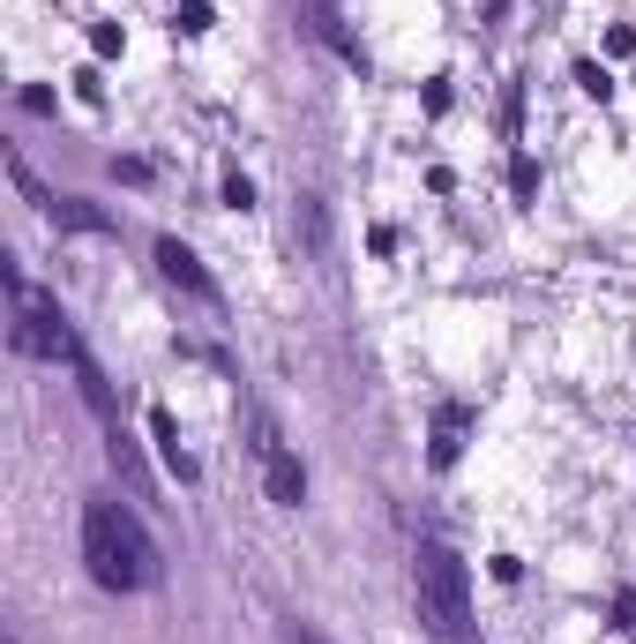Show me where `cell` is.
<instances>
[{
    "label": "cell",
    "instance_id": "6da1fadb",
    "mask_svg": "<svg viewBox=\"0 0 636 644\" xmlns=\"http://www.w3.org/2000/svg\"><path fill=\"white\" fill-rule=\"evenodd\" d=\"M83 562H90V584H105V592H150L158 584V547L121 503L83 510Z\"/></svg>",
    "mask_w": 636,
    "mask_h": 644
},
{
    "label": "cell",
    "instance_id": "7a4b0ae2",
    "mask_svg": "<svg viewBox=\"0 0 636 644\" xmlns=\"http://www.w3.org/2000/svg\"><path fill=\"white\" fill-rule=\"evenodd\" d=\"M412 599H420V622L449 644H479V622H472V570L449 555L442 540L420 547L412 562Z\"/></svg>",
    "mask_w": 636,
    "mask_h": 644
},
{
    "label": "cell",
    "instance_id": "3957f363",
    "mask_svg": "<svg viewBox=\"0 0 636 644\" xmlns=\"http://www.w3.org/2000/svg\"><path fill=\"white\" fill-rule=\"evenodd\" d=\"M8 300H15V330H8L15 352H30V360H75V352H83V337L67 330V315L15 270V262H8Z\"/></svg>",
    "mask_w": 636,
    "mask_h": 644
},
{
    "label": "cell",
    "instance_id": "277c9868",
    "mask_svg": "<svg viewBox=\"0 0 636 644\" xmlns=\"http://www.w3.org/2000/svg\"><path fill=\"white\" fill-rule=\"evenodd\" d=\"M262 480H270V503H277V510H300V503H308V465L285 450V443L262 450Z\"/></svg>",
    "mask_w": 636,
    "mask_h": 644
},
{
    "label": "cell",
    "instance_id": "5b68a950",
    "mask_svg": "<svg viewBox=\"0 0 636 644\" xmlns=\"http://www.w3.org/2000/svg\"><path fill=\"white\" fill-rule=\"evenodd\" d=\"M158 270H165L180 293H195V300H217L210 270H202V262H195V248H180V240H158Z\"/></svg>",
    "mask_w": 636,
    "mask_h": 644
},
{
    "label": "cell",
    "instance_id": "8992f818",
    "mask_svg": "<svg viewBox=\"0 0 636 644\" xmlns=\"http://www.w3.org/2000/svg\"><path fill=\"white\" fill-rule=\"evenodd\" d=\"M67 368H75V383H83V405H90V412H98L105 428H121V405H113V383H105V368H98L90 352H75Z\"/></svg>",
    "mask_w": 636,
    "mask_h": 644
},
{
    "label": "cell",
    "instance_id": "52a82bcc",
    "mask_svg": "<svg viewBox=\"0 0 636 644\" xmlns=\"http://www.w3.org/2000/svg\"><path fill=\"white\" fill-rule=\"evenodd\" d=\"M53 218L75 225V233H113V210H98L90 195H53Z\"/></svg>",
    "mask_w": 636,
    "mask_h": 644
},
{
    "label": "cell",
    "instance_id": "ba28073f",
    "mask_svg": "<svg viewBox=\"0 0 636 644\" xmlns=\"http://www.w3.org/2000/svg\"><path fill=\"white\" fill-rule=\"evenodd\" d=\"M150 435H158V450H165V465H173V480L188 487V480H195V457L180 450V428H173V412H150Z\"/></svg>",
    "mask_w": 636,
    "mask_h": 644
},
{
    "label": "cell",
    "instance_id": "9c48e42d",
    "mask_svg": "<svg viewBox=\"0 0 636 644\" xmlns=\"http://www.w3.org/2000/svg\"><path fill=\"white\" fill-rule=\"evenodd\" d=\"M105 457H113V472H121L127 487H150V472H142V457H135V443H127L121 428H113V435H105Z\"/></svg>",
    "mask_w": 636,
    "mask_h": 644
},
{
    "label": "cell",
    "instance_id": "30bf717a",
    "mask_svg": "<svg viewBox=\"0 0 636 644\" xmlns=\"http://www.w3.org/2000/svg\"><path fill=\"white\" fill-rule=\"evenodd\" d=\"M8 181H15V195H23V202H38V210H53V195H46L38 181H30V165H23L15 150H8Z\"/></svg>",
    "mask_w": 636,
    "mask_h": 644
},
{
    "label": "cell",
    "instance_id": "8fae6325",
    "mask_svg": "<svg viewBox=\"0 0 636 644\" xmlns=\"http://www.w3.org/2000/svg\"><path fill=\"white\" fill-rule=\"evenodd\" d=\"M300 233H308V248H322V210H315V195H300Z\"/></svg>",
    "mask_w": 636,
    "mask_h": 644
},
{
    "label": "cell",
    "instance_id": "7c38bea8",
    "mask_svg": "<svg viewBox=\"0 0 636 644\" xmlns=\"http://www.w3.org/2000/svg\"><path fill=\"white\" fill-rule=\"evenodd\" d=\"M225 202H233V210H254V188H248V173H233V181H225Z\"/></svg>",
    "mask_w": 636,
    "mask_h": 644
},
{
    "label": "cell",
    "instance_id": "4fadbf2b",
    "mask_svg": "<svg viewBox=\"0 0 636 644\" xmlns=\"http://www.w3.org/2000/svg\"><path fill=\"white\" fill-rule=\"evenodd\" d=\"M576 83H584V90H591V98H607V90H614V83H607V67H591V61L576 67Z\"/></svg>",
    "mask_w": 636,
    "mask_h": 644
},
{
    "label": "cell",
    "instance_id": "5bb4252c",
    "mask_svg": "<svg viewBox=\"0 0 636 644\" xmlns=\"http://www.w3.org/2000/svg\"><path fill=\"white\" fill-rule=\"evenodd\" d=\"M113 173H121L127 188H142V181H150V165H142V158H113Z\"/></svg>",
    "mask_w": 636,
    "mask_h": 644
},
{
    "label": "cell",
    "instance_id": "9a60e30c",
    "mask_svg": "<svg viewBox=\"0 0 636 644\" xmlns=\"http://www.w3.org/2000/svg\"><path fill=\"white\" fill-rule=\"evenodd\" d=\"M285 644H329V637H322V630H308V622H292V630H285Z\"/></svg>",
    "mask_w": 636,
    "mask_h": 644
}]
</instances>
